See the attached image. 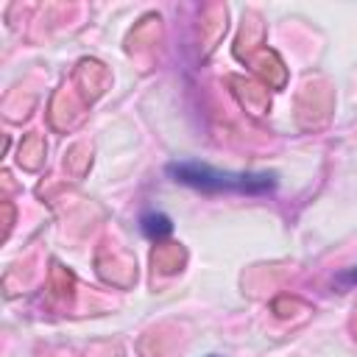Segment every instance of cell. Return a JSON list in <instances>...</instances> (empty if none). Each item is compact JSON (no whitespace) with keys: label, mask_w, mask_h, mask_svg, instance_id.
I'll use <instances>...</instances> for the list:
<instances>
[{"label":"cell","mask_w":357,"mask_h":357,"mask_svg":"<svg viewBox=\"0 0 357 357\" xmlns=\"http://www.w3.org/2000/svg\"><path fill=\"white\" fill-rule=\"evenodd\" d=\"M173 181L195 187L201 192H237V195H265L276 190L273 173H226L198 162H176L167 165Z\"/></svg>","instance_id":"6da1fadb"},{"label":"cell","mask_w":357,"mask_h":357,"mask_svg":"<svg viewBox=\"0 0 357 357\" xmlns=\"http://www.w3.org/2000/svg\"><path fill=\"white\" fill-rule=\"evenodd\" d=\"M139 229L148 240H165L173 231V220L165 212H145L139 218Z\"/></svg>","instance_id":"7a4b0ae2"},{"label":"cell","mask_w":357,"mask_h":357,"mask_svg":"<svg viewBox=\"0 0 357 357\" xmlns=\"http://www.w3.org/2000/svg\"><path fill=\"white\" fill-rule=\"evenodd\" d=\"M340 282H346V284H354V282H357V265H354V271L343 273V276H340Z\"/></svg>","instance_id":"3957f363"},{"label":"cell","mask_w":357,"mask_h":357,"mask_svg":"<svg viewBox=\"0 0 357 357\" xmlns=\"http://www.w3.org/2000/svg\"><path fill=\"white\" fill-rule=\"evenodd\" d=\"M209 357H218V354H209Z\"/></svg>","instance_id":"277c9868"}]
</instances>
